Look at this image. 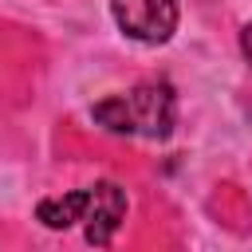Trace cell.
<instances>
[{
	"label": "cell",
	"mask_w": 252,
	"mask_h": 252,
	"mask_svg": "<svg viewBox=\"0 0 252 252\" xmlns=\"http://www.w3.org/2000/svg\"><path fill=\"white\" fill-rule=\"evenodd\" d=\"M177 118V98L169 83H138L126 94H110L94 106V122H102L114 134H142V138H165Z\"/></svg>",
	"instance_id": "cell-1"
},
{
	"label": "cell",
	"mask_w": 252,
	"mask_h": 252,
	"mask_svg": "<svg viewBox=\"0 0 252 252\" xmlns=\"http://www.w3.org/2000/svg\"><path fill=\"white\" fill-rule=\"evenodd\" d=\"M110 12L138 43H165L177 28V0H110Z\"/></svg>",
	"instance_id": "cell-2"
},
{
	"label": "cell",
	"mask_w": 252,
	"mask_h": 252,
	"mask_svg": "<svg viewBox=\"0 0 252 252\" xmlns=\"http://www.w3.org/2000/svg\"><path fill=\"white\" fill-rule=\"evenodd\" d=\"M83 220H87V240L91 244H110L114 232L126 220V193H122V185H114V181L91 185L87 189V213H83Z\"/></svg>",
	"instance_id": "cell-3"
},
{
	"label": "cell",
	"mask_w": 252,
	"mask_h": 252,
	"mask_svg": "<svg viewBox=\"0 0 252 252\" xmlns=\"http://www.w3.org/2000/svg\"><path fill=\"white\" fill-rule=\"evenodd\" d=\"M83 213H87V189L39 201V220L47 228H71L75 220H83Z\"/></svg>",
	"instance_id": "cell-4"
},
{
	"label": "cell",
	"mask_w": 252,
	"mask_h": 252,
	"mask_svg": "<svg viewBox=\"0 0 252 252\" xmlns=\"http://www.w3.org/2000/svg\"><path fill=\"white\" fill-rule=\"evenodd\" d=\"M244 51L252 55V32H244Z\"/></svg>",
	"instance_id": "cell-5"
}]
</instances>
